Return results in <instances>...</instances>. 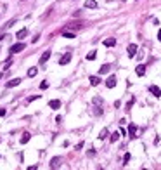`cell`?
Returning <instances> with one entry per match:
<instances>
[{"mask_svg":"<svg viewBox=\"0 0 161 170\" xmlns=\"http://www.w3.org/2000/svg\"><path fill=\"white\" fill-rule=\"evenodd\" d=\"M128 162H130V153H125V156H123V165H127Z\"/></svg>","mask_w":161,"mask_h":170,"instance_id":"obj_26","label":"cell"},{"mask_svg":"<svg viewBox=\"0 0 161 170\" xmlns=\"http://www.w3.org/2000/svg\"><path fill=\"white\" fill-rule=\"evenodd\" d=\"M62 37H64V38H74V33H69V31H62Z\"/></svg>","mask_w":161,"mask_h":170,"instance_id":"obj_23","label":"cell"},{"mask_svg":"<svg viewBox=\"0 0 161 170\" xmlns=\"http://www.w3.org/2000/svg\"><path fill=\"white\" fill-rule=\"evenodd\" d=\"M109 70H111V64H104V66H100L99 73L100 75H106V73H109Z\"/></svg>","mask_w":161,"mask_h":170,"instance_id":"obj_14","label":"cell"},{"mask_svg":"<svg viewBox=\"0 0 161 170\" xmlns=\"http://www.w3.org/2000/svg\"><path fill=\"white\" fill-rule=\"evenodd\" d=\"M37 99H40V94H37V95H29V97H28V103H33V101H37Z\"/></svg>","mask_w":161,"mask_h":170,"instance_id":"obj_24","label":"cell"},{"mask_svg":"<svg viewBox=\"0 0 161 170\" xmlns=\"http://www.w3.org/2000/svg\"><path fill=\"white\" fill-rule=\"evenodd\" d=\"M37 73H38V70H37V68H29V70H28V76H29V78H31V76H35V75H37Z\"/></svg>","mask_w":161,"mask_h":170,"instance_id":"obj_20","label":"cell"},{"mask_svg":"<svg viewBox=\"0 0 161 170\" xmlns=\"http://www.w3.org/2000/svg\"><path fill=\"white\" fill-rule=\"evenodd\" d=\"M135 132H137V127H135V125H130V127H128V134H130V137H132V139H133V137H135Z\"/></svg>","mask_w":161,"mask_h":170,"instance_id":"obj_16","label":"cell"},{"mask_svg":"<svg viewBox=\"0 0 161 170\" xmlns=\"http://www.w3.org/2000/svg\"><path fill=\"white\" fill-rule=\"evenodd\" d=\"M47 87H49V82H47V80H43V82L40 83V89H42V90H45Z\"/></svg>","mask_w":161,"mask_h":170,"instance_id":"obj_27","label":"cell"},{"mask_svg":"<svg viewBox=\"0 0 161 170\" xmlns=\"http://www.w3.org/2000/svg\"><path fill=\"white\" fill-rule=\"evenodd\" d=\"M85 7L87 9H95L97 7V2H95V0H85Z\"/></svg>","mask_w":161,"mask_h":170,"instance_id":"obj_12","label":"cell"},{"mask_svg":"<svg viewBox=\"0 0 161 170\" xmlns=\"http://www.w3.org/2000/svg\"><path fill=\"white\" fill-rule=\"evenodd\" d=\"M21 83V78H12V80H9L7 83H5V87L7 89H12V87H17Z\"/></svg>","mask_w":161,"mask_h":170,"instance_id":"obj_5","label":"cell"},{"mask_svg":"<svg viewBox=\"0 0 161 170\" xmlns=\"http://www.w3.org/2000/svg\"><path fill=\"white\" fill-rule=\"evenodd\" d=\"M158 40L161 42V30H159V31H158Z\"/></svg>","mask_w":161,"mask_h":170,"instance_id":"obj_32","label":"cell"},{"mask_svg":"<svg viewBox=\"0 0 161 170\" xmlns=\"http://www.w3.org/2000/svg\"><path fill=\"white\" fill-rule=\"evenodd\" d=\"M95 57H97V54H95V50H92V52H88V54H87V61H94Z\"/></svg>","mask_w":161,"mask_h":170,"instance_id":"obj_22","label":"cell"},{"mask_svg":"<svg viewBox=\"0 0 161 170\" xmlns=\"http://www.w3.org/2000/svg\"><path fill=\"white\" fill-rule=\"evenodd\" d=\"M87 156H90V158H92V156H95V149H94V148H92L90 151H87Z\"/></svg>","mask_w":161,"mask_h":170,"instance_id":"obj_28","label":"cell"},{"mask_svg":"<svg viewBox=\"0 0 161 170\" xmlns=\"http://www.w3.org/2000/svg\"><path fill=\"white\" fill-rule=\"evenodd\" d=\"M5 113H7V111H5V108H0V116H4Z\"/></svg>","mask_w":161,"mask_h":170,"instance_id":"obj_30","label":"cell"},{"mask_svg":"<svg viewBox=\"0 0 161 170\" xmlns=\"http://www.w3.org/2000/svg\"><path fill=\"white\" fill-rule=\"evenodd\" d=\"M69 61H71V52H66V54L59 59V64H61V66H64V64H68Z\"/></svg>","mask_w":161,"mask_h":170,"instance_id":"obj_6","label":"cell"},{"mask_svg":"<svg viewBox=\"0 0 161 170\" xmlns=\"http://www.w3.org/2000/svg\"><path fill=\"white\" fill-rule=\"evenodd\" d=\"M11 64H12V59L9 57V59H7V61H5V62H4V70H9V66H11Z\"/></svg>","mask_w":161,"mask_h":170,"instance_id":"obj_25","label":"cell"},{"mask_svg":"<svg viewBox=\"0 0 161 170\" xmlns=\"http://www.w3.org/2000/svg\"><path fill=\"white\" fill-rule=\"evenodd\" d=\"M120 135H121L120 130H118V132H114V134H111V142H116L118 139H120Z\"/></svg>","mask_w":161,"mask_h":170,"instance_id":"obj_21","label":"cell"},{"mask_svg":"<svg viewBox=\"0 0 161 170\" xmlns=\"http://www.w3.org/2000/svg\"><path fill=\"white\" fill-rule=\"evenodd\" d=\"M26 35H28V30H26V28H23V30H19V31L16 33V38H19V40H21V38H24Z\"/></svg>","mask_w":161,"mask_h":170,"instance_id":"obj_13","label":"cell"},{"mask_svg":"<svg viewBox=\"0 0 161 170\" xmlns=\"http://www.w3.org/2000/svg\"><path fill=\"white\" fill-rule=\"evenodd\" d=\"M49 108H52V109H59V108H61V101H59V99H52V101H49Z\"/></svg>","mask_w":161,"mask_h":170,"instance_id":"obj_9","label":"cell"},{"mask_svg":"<svg viewBox=\"0 0 161 170\" xmlns=\"http://www.w3.org/2000/svg\"><path fill=\"white\" fill-rule=\"evenodd\" d=\"M123 2H127V0H123Z\"/></svg>","mask_w":161,"mask_h":170,"instance_id":"obj_34","label":"cell"},{"mask_svg":"<svg viewBox=\"0 0 161 170\" xmlns=\"http://www.w3.org/2000/svg\"><path fill=\"white\" fill-rule=\"evenodd\" d=\"M24 43L23 42H17V43H14V45H11V49H9V52L11 54H17V52H21V50H24Z\"/></svg>","mask_w":161,"mask_h":170,"instance_id":"obj_1","label":"cell"},{"mask_svg":"<svg viewBox=\"0 0 161 170\" xmlns=\"http://www.w3.org/2000/svg\"><path fill=\"white\" fill-rule=\"evenodd\" d=\"M0 78H2V75H0Z\"/></svg>","mask_w":161,"mask_h":170,"instance_id":"obj_33","label":"cell"},{"mask_svg":"<svg viewBox=\"0 0 161 170\" xmlns=\"http://www.w3.org/2000/svg\"><path fill=\"white\" fill-rule=\"evenodd\" d=\"M149 92H151L154 97H161V89L158 87V85H151V87H149Z\"/></svg>","mask_w":161,"mask_h":170,"instance_id":"obj_4","label":"cell"},{"mask_svg":"<svg viewBox=\"0 0 161 170\" xmlns=\"http://www.w3.org/2000/svg\"><path fill=\"white\" fill-rule=\"evenodd\" d=\"M104 45L106 47H114L116 45V38H107V40H104Z\"/></svg>","mask_w":161,"mask_h":170,"instance_id":"obj_15","label":"cell"},{"mask_svg":"<svg viewBox=\"0 0 161 170\" xmlns=\"http://www.w3.org/2000/svg\"><path fill=\"white\" fill-rule=\"evenodd\" d=\"M29 139H31V134H29V132H24V134H23V135H21L19 142H21V144H26V142H28Z\"/></svg>","mask_w":161,"mask_h":170,"instance_id":"obj_10","label":"cell"},{"mask_svg":"<svg viewBox=\"0 0 161 170\" xmlns=\"http://www.w3.org/2000/svg\"><path fill=\"white\" fill-rule=\"evenodd\" d=\"M61 162H62L61 156L52 158V160H50V168H59V167H61Z\"/></svg>","mask_w":161,"mask_h":170,"instance_id":"obj_3","label":"cell"},{"mask_svg":"<svg viewBox=\"0 0 161 170\" xmlns=\"http://www.w3.org/2000/svg\"><path fill=\"white\" fill-rule=\"evenodd\" d=\"M88 80H90V85H94V87L100 83V78H99V76H90Z\"/></svg>","mask_w":161,"mask_h":170,"instance_id":"obj_17","label":"cell"},{"mask_svg":"<svg viewBox=\"0 0 161 170\" xmlns=\"http://www.w3.org/2000/svg\"><path fill=\"white\" fill-rule=\"evenodd\" d=\"M135 73H137L139 76H144V75H145V66H144V64H139V66L135 68Z\"/></svg>","mask_w":161,"mask_h":170,"instance_id":"obj_11","label":"cell"},{"mask_svg":"<svg viewBox=\"0 0 161 170\" xmlns=\"http://www.w3.org/2000/svg\"><path fill=\"white\" fill-rule=\"evenodd\" d=\"M106 87L107 89H114L116 87V76L111 75V76H107L106 78Z\"/></svg>","mask_w":161,"mask_h":170,"instance_id":"obj_2","label":"cell"},{"mask_svg":"<svg viewBox=\"0 0 161 170\" xmlns=\"http://www.w3.org/2000/svg\"><path fill=\"white\" fill-rule=\"evenodd\" d=\"M38 38H40V35H35V38H33L31 42H33V43H37V42H38Z\"/></svg>","mask_w":161,"mask_h":170,"instance_id":"obj_31","label":"cell"},{"mask_svg":"<svg viewBox=\"0 0 161 170\" xmlns=\"http://www.w3.org/2000/svg\"><path fill=\"white\" fill-rule=\"evenodd\" d=\"M50 54H52L50 50H45V52L42 54V57H40V61H38V62H40V64H45V62H47V61H49V59H50Z\"/></svg>","mask_w":161,"mask_h":170,"instance_id":"obj_7","label":"cell"},{"mask_svg":"<svg viewBox=\"0 0 161 170\" xmlns=\"http://www.w3.org/2000/svg\"><path fill=\"white\" fill-rule=\"evenodd\" d=\"M137 49H139V47H137L135 43H130V45H128V57H133V56L137 54Z\"/></svg>","mask_w":161,"mask_h":170,"instance_id":"obj_8","label":"cell"},{"mask_svg":"<svg viewBox=\"0 0 161 170\" xmlns=\"http://www.w3.org/2000/svg\"><path fill=\"white\" fill-rule=\"evenodd\" d=\"M82 148H83V141H82V142H78V144H76V148H74V149H82Z\"/></svg>","mask_w":161,"mask_h":170,"instance_id":"obj_29","label":"cell"},{"mask_svg":"<svg viewBox=\"0 0 161 170\" xmlns=\"http://www.w3.org/2000/svg\"><path fill=\"white\" fill-rule=\"evenodd\" d=\"M92 104H95V106H102V97H99V95H95L94 99H92Z\"/></svg>","mask_w":161,"mask_h":170,"instance_id":"obj_19","label":"cell"},{"mask_svg":"<svg viewBox=\"0 0 161 170\" xmlns=\"http://www.w3.org/2000/svg\"><path fill=\"white\" fill-rule=\"evenodd\" d=\"M107 135H109V130H107V129L100 130V134H99V141H104V139H106Z\"/></svg>","mask_w":161,"mask_h":170,"instance_id":"obj_18","label":"cell"}]
</instances>
